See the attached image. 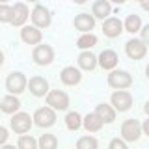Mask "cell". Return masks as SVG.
I'll return each instance as SVG.
<instances>
[{
    "label": "cell",
    "mask_w": 149,
    "mask_h": 149,
    "mask_svg": "<svg viewBox=\"0 0 149 149\" xmlns=\"http://www.w3.org/2000/svg\"><path fill=\"white\" fill-rule=\"evenodd\" d=\"M112 2H116V4H123L125 0H112Z\"/></svg>",
    "instance_id": "obj_39"
},
{
    "label": "cell",
    "mask_w": 149,
    "mask_h": 149,
    "mask_svg": "<svg viewBox=\"0 0 149 149\" xmlns=\"http://www.w3.org/2000/svg\"><path fill=\"white\" fill-rule=\"evenodd\" d=\"M140 26H142V21H140V17L136 15V13L129 15L127 21H125V30L130 32V34H136V32H140Z\"/></svg>",
    "instance_id": "obj_26"
},
{
    "label": "cell",
    "mask_w": 149,
    "mask_h": 149,
    "mask_svg": "<svg viewBox=\"0 0 149 149\" xmlns=\"http://www.w3.org/2000/svg\"><path fill=\"white\" fill-rule=\"evenodd\" d=\"M110 101L114 104V110H119V112H127L132 106V95L125 90H118L116 93H112Z\"/></svg>",
    "instance_id": "obj_7"
},
{
    "label": "cell",
    "mask_w": 149,
    "mask_h": 149,
    "mask_svg": "<svg viewBox=\"0 0 149 149\" xmlns=\"http://www.w3.org/2000/svg\"><path fill=\"white\" fill-rule=\"evenodd\" d=\"M73 2H74V4H84L86 0H73Z\"/></svg>",
    "instance_id": "obj_38"
},
{
    "label": "cell",
    "mask_w": 149,
    "mask_h": 149,
    "mask_svg": "<svg viewBox=\"0 0 149 149\" xmlns=\"http://www.w3.org/2000/svg\"><path fill=\"white\" fill-rule=\"evenodd\" d=\"M9 134H8V129L6 127H0V146H4V143L8 142Z\"/></svg>",
    "instance_id": "obj_31"
},
{
    "label": "cell",
    "mask_w": 149,
    "mask_h": 149,
    "mask_svg": "<svg viewBox=\"0 0 149 149\" xmlns=\"http://www.w3.org/2000/svg\"><path fill=\"white\" fill-rule=\"evenodd\" d=\"M125 52L132 60H142L147 52V45L142 39H129L127 45H125Z\"/></svg>",
    "instance_id": "obj_9"
},
{
    "label": "cell",
    "mask_w": 149,
    "mask_h": 149,
    "mask_svg": "<svg viewBox=\"0 0 149 149\" xmlns=\"http://www.w3.org/2000/svg\"><path fill=\"white\" fill-rule=\"evenodd\" d=\"M4 63V54H2V50H0V65Z\"/></svg>",
    "instance_id": "obj_37"
},
{
    "label": "cell",
    "mask_w": 149,
    "mask_h": 149,
    "mask_svg": "<svg viewBox=\"0 0 149 149\" xmlns=\"http://www.w3.org/2000/svg\"><path fill=\"white\" fill-rule=\"evenodd\" d=\"M19 149H39L37 147V140L28 136V134H22L21 138H19V143H17Z\"/></svg>",
    "instance_id": "obj_27"
},
{
    "label": "cell",
    "mask_w": 149,
    "mask_h": 149,
    "mask_svg": "<svg viewBox=\"0 0 149 149\" xmlns=\"http://www.w3.org/2000/svg\"><path fill=\"white\" fill-rule=\"evenodd\" d=\"M19 108H21V101L17 99V95H6L0 101V110L6 114H17Z\"/></svg>",
    "instance_id": "obj_18"
},
{
    "label": "cell",
    "mask_w": 149,
    "mask_h": 149,
    "mask_svg": "<svg viewBox=\"0 0 149 149\" xmlns=\"http://www.w3.org/2000/svg\"><path fill=\"white\" fill-rule=\"evenodd\" d=\"M118 54H116V50H102L101 56L97 58V63L101 65L102 69H114L116 65H118Z\"/></svg>",
    "instance_id": "obj_17"
},
{
    "label": "cell",
    "mask_w": 149,
    "mask_h": 149,
    "mask_svg": "<svg viewBox=\"0 0 149 149\" xmlns=\"http://www.w3.org/2000/svg\"><path fill=\"white\" fill-rule=\"evenodd\" d=\"M13 8L8 4H0V22H11Z\"/></svg>",
    "instance_id": "obj_29"
},
{
    "label": "cell",
    "mask_w": 149,
    "mask_h": 149,
    "mask_svg": "<svg viewBox=\"0 0 149 149\" xmlns=\"http://www.w3.org/2000/svg\"><path fill=\"white\" fill-rule=\"evenodd\" d=\"M140 32H142V41L146 45H149V24H146V26H143V30H140Z\"/></svg>",
    "instance_id": "obj_32"
},
{
    "label": "cell",
    "mask_w": 149,
    "mask_h": 149,
    "mask_svg": "<svg viewBox=\"0 0 149 149\" xmlns=\"http://www.w3.org/2000/svg\"><path fill=\"white\" fill-rule=\"evenodd\" d=\"M34 123L37 127H50V125H54L56 121V114L54 110L50 108V106H43V108H37L36 114H34Z\"/></svg>",
    "instance_id": "obj_5"
},
{
    "label": "cell",
    "mask_w": 149,
    "mask_h": 149,
    "mask_svg": "<svg viewBox=\"0 0 149 149\" xmlns=\"http://www.w3.org/2000/svg\"><path fill=\"white\" fill-rule=\"evenodd\" d=\"M95 45H97V36H93L91 32H90V34H82L77 39V47H78V49H82V50L91 49V47H95Z\"/></svg>",
    "instance_id": "obj_24"
},
{
    "label": "cell",
    "mask_w": 149,
    "mask_h": 149,
    "mask_svg": "<svg viewBox=\"0 0 149 149\" xmlns=\"http://www.w3.org/2000/svg\"><path fill=\"white\" fill-rule=\"evenodd\" d=\"M8 2V0H0V4H6Z\"/></svg>",
    "instance_id": "obj_41"
},
{
    "label": "cell",
    "mask_w": 149,
    "mask_h": 149,
    "mask_svg": "<svg viewBox=\"0 0 149 149\" xmlns=\"http://www.w3.org/2000/svg\"><path fill=\"white\" fill-rule=\"evenodd\" d=\"M60 78H62V82L65 84V86H74V84H78L82 80V74H80V71H78L74 65H67V67L62 69Z\"/></svg>",
    "instance_id": "obj_14"
},
{
    "label": "cell",
    "mask_w": 149,
    "mask_h": 149,
    "mask_svg": "<svg viewBox=\"0 0 149 149\" xmlns=\"http://www.w3.org/2000/svg\"><path fill=\"white\" fill-rule=\"evenodd\" d=\"M138 2H143V0H138Z\"/></svg>",
    "instance_id": "obj_43"
},
{
    "label": "cell",
    "mask_w": 149,
    "mask_h": 149,
    "mask_svg": "<svg viewBox=\"0 0 149 149\" xmlns=\"http://www.w3.org/2000/svg\"><path fill=\"white\" fill-rule=\"evenodd\" d=\"M30 17H32V22H34L36 28H47L50 24V11L45 6H41V4H37V6L32 9Z\"/></svg>",
    "instance_id": "obj_8"
},
{
    "label": "cell",
    "mask_w": 149,
    "mask_h": 149,
    "mask_svg": "<svg viewBox=\"0 0 149 149\" xmlns=\"http://www.w3.org/2000/svg\"><path fill=\"white\" fill-rule=\"evenodd\" d=\"M78 65H80L82 69H86V71H93L95 65H97V58L90 50H84V52L78 54Z\"/></svg>",
    "instance_id": "obj_22"
},
{
    "label": "cell",
    "mask_w": 149,
    "mask_h": 149,
    "mask_svg": "<svg viewBox=\"0 0 149 149\" xmlns=\"http://www.w3.org/2000/svg\"><path fill=\"white\" fill-rule=\"evenodd\" d=\"M110 11H112V8H110L108 0H95V2H93V17H97V19H108Z\"/></svg>",
    "instance_id": "obj_20"
},
{
    "label": "cell",
    "mask_w": 149,
    "mask_h": 149,
    "mask_svg": "<svg viewBox=\"0 0 149 149\" xmlns=\"http://www.w3.org/2000/svg\"><path fill=\"white\" fill-rule=\"evenodd\" d=\"M37 147L39 149H58V138L54 134H41L37 140Z\"/></svg>",
    "instance_id": "obj_23"
},
{
    "label": "cell",
    "mask_w": 149,
    "mask_h": 149,
    "mask_svg": "<svg viewBox=\"0 0 149 149\" xmlns=\"http://www.w3.org/2000/svg\"><path fill=\"white\" fill-rule=\"evenodd\" d=\"M108 149H129V147H127V143H125L123 140H119V138H114V140L110 142Z\"/></svg>",
    "instance_id": "obj_30"
},
{
    "label": "cell",
    "mask_w": 149,
    "mask_h": 149,
    "mask_svg": "<svg viewBox=\"0 0 149 149\" xmlns=\"http://www.w3.org/2000/svg\"><path fill=\"white\" fill-rule=\"evenodd\" d=\"M47 104H49L52 110H67L69 97H67V93L62 91V90L49 91V95H47Z\"/></svg>",
    "instance_id": "obj_2"
},
{
    "label": "cell",
    "mask_w": 149,
    "mask_h": 149,
    "mask_svg": "<svg viewBox=\"0 0 149 149\" xmlns=\"http://www.w3.org/2000/svg\"><path fill=\"white\" fill-rule=\"evenodd\" d=\"M142 4V8L146 9V11H149V0H143V2H140Z\"/></svg>",
    "instance_id": "obj_34"
},
{
    "label": "cell",
    "mask_w": 149,
    "mask_h": 149,
    "mask_svg": "<svg viewBox=\"0 0 149 149\" xmlns=\"http://www.w3.org/2000/svg\"><path fill=\"white\" fill-rule=\"evenodd\" d=\"M142 130H143V132H146L147 136H149V119H146V121H143V125H142Z\"/></svg>",
    "instance_id": "obj_33"
},
{
    "label": "cell",
    "mask_w": 149,
    "mask_h": 149,
    "mask_svg": "<svg viewBox=\"0 0 149 149\" xmlns=\"http://www.w3.org/2000/svg\"><path fill=\"white\" fill-rule=\"evenodd\" d=\"M140 134H142V125H140L136 119L123 121V125H121V136H123V140H127V142H136L140 138Z\"/></svg>",
    "instance_id": "obj_4"
},
{
    "label": "cell",
    "mask_w": 149,
    "mask_h": 149,
    "mask_svg": "<svg viewBox=\"0 0 149 149\" xmlns=\"http://www.w3.org/2000/svg\"><path fill=\"white\" fill-rule=\"evenodd\" d=\"M28 88H30V91L34 93L36 97H43L45 93H49V82H47V78H43V77H34V78H30Z\"/></svg>",
    "instance_id": "obj_16"
},
{
    "label": "cell",
    "mask_w": 149,
    "mask_h": 149,
    "mask_svg": "<svg viewBox=\"0 0 149 149\" xmlns=\"http://www.w3.org/2000/svg\"><path fill=\"white\" fill-rule=\"evenodd\" d=\"M95 114L102 119V123H112V121L116 119V110L112 108L110 104H104V102H102V104H97Z\"/></svg>",
    "instance_id": "obj_21"
},
{
    "label": "cell",
    "mask_w": 149,
    "mask_h": 149,
    "mask_svg": "<svg viewBox=\"0 0 149 149\" xmlns=\"http://www.w3.org/2000/svg\"><path fill=\"white\" fill-rule=\"evenodd\" d=\"M146 74H147V78H149V65L146 67Z\"/></svg>",
    "instance_id": "obj_40"
},
{
    "label": "cell",
    "mask_w": 149,
    "mask_h": 149,
    "mask_svg": "<svg viewBox=\"0 0 149 149\" xmlns=\"http://www.w3.org/2000/svg\"><path fill=\"white\" fill-rule=\"evenodd\" d=\"M82 125L88 132H97V130H101V127H102V119L93 112V114H88L86 118L82 119Z\"/></svg>",
    "instance_id": "obj_19"
},
{
    "label": "cell",
    "mask_w": 149,
    "mask_h": 149,
    "mask_svg": "<svg viewBox=\"0 0 149 149\" xmlns=\"http://www.w3.org/2000/svg\"><path fill=\"white\" fill-rule=\"evenodd\" d=\"M28 2H37V0H28Z\"/></svg>",
    "instance_id": "obj_42"
},
{
    "label": "cell",
    "mask_w": 149,
    "mask_h": 149,
    "mask_svg": "<svg viewBox=\"0 0 149 149\" xmlns=\"http://www.w3.org/2000/svg\"><path fill=\"white\" fill-rule=\"evenodd\" d=\"M108 86L116 90H125V88L132 86V77L127 71H112L108 74Z\"/></svg>",
    "instance_id": "obj_3"
},
{
    "label": "cell",
    "mask_w": 149,
    "mask_h": 149,
    "mask_svg": "<svg viewBox=\"0 0 149 149\" xmlns=\"http://www.w3.org/2000/svg\"><path fill=\"white\" fill-rule=\"evenodd\" d=\"M102 32L108 37H118L121 32H123V22H121L118 17H108L102 22Z\"/></svg>",
    "instance_id": "obj_13"
},
{
    "label": "cell",
    "mask_w": 149,
    "mask_h": 149,
    "mask_svg": "<svg viewBox=\"0 0 149 149\" xmlns=\"http://www.w3.org/2000/svg\"><path fill=\"white\" fill-rule=\"evenodd\" d=\"M32 127V118L26 114V112H17L11 118V129L15 130L17 134H24L28 132Z\"/></svg>",
    "instance_id": "obj_10"
},
{
    "label": "cell",
    "mask_w": 149,
    "mask_h": 149,
    "mask_svg": "<svg viewBox=\"0 0 149 149\" xmlns=\"http://www.w3.org/2000/svg\"><path fill=\"white\" fill-rule=\"evenodd\" d=\"M21 39L28 45H39L41 39H43V34H41V30L36 28V26H22Z\"/></svg>",
    "instance_id": "obj_12"
},
{
    "label": "cell",
    "mask_w": 149,
    "mask_h": 149,
    "mask_svg": "<svg viewBox=\"0 0 149 149\" xmlns=\"http://www.w3.org/2000/svg\"><path fill=\"white\" fill-rule=\"evenodd\" d=\"M143 110H146V114H147V116H149V101H147V102H146V106H143Z\"/></svg>",
    "instance_id": "obj_35"
},
{
    "label": "cell",
    "mask_w": 149,
    "mask_h": 149,
    "mask_svg": "<svg viewBox=\"0 0 149 149\" xmlns=\"http://www.w3.org/2000/svg\"><path fill=\"white\" fill-rule=\"evenodd\" d=\"M97 147H99V143L93 136H82L77 142V149H97Z\"/></svg>",
    "instance_id": "obj_28"
},
{
    "label": "cell",
    "mask_w": 149,
    "mask_h": 149,
    "mask_svg": "<svg viewBox=\"0 0 149 149\" xmlns=\"http://www.w3.org/2000/svg\"><path fill=\"white\" fill-rule=\"evenodd\" d=\"M65 125H67L69 130H78L82 127V118L78 112H69L67 118H65Z\"/></svg>",
    "instance_id": "obj_25"
},
{
    "label": "cell",
    "mask_w": 149,
    "mask_h": 149,
    "mask_svg": "<svg viewBox=\"0 0 149 149\" xmlns=\"http://www.w3.org/2000/svg\"><path fill=\"white\" fill-rule=\"evenodd\" d=\"M93 26H95V17L90 15V13H80V15L74 17V28L80 30L82 34H90Z\"/></svg>",
    "instance_id": "obj_15"
},
{
    "label": "cell",
    "mask_w": 149,
    "mask_h": 149,
    "mask_svg": "<svg viewBox=\"0 0 149 149\" xmlns=\"http://www.w3.org/2000/svg\"><path fill=\"white\" fill-rule=\"evenodd\" d=\"M32 58L37 65H49L54 60V50L50 45H37L32 52Z\"/></svg>",
    "instance_id": "obj_6"
},
{
    "label": "cell",
    "mask_w": 149,
    "mask_h": 149,
    "mask_svg": "<svg viewBox=\"0 0 149 149\" xmlns=\"http://www.w3.org/2000/svg\"><path fill=\"white\" fill-rule=\"evenodd\" d=\"M0 149H19V147H15V146H4V147H0Z\"/></svg>",
    "instance_id": "obj_36"
},
{
    "label": "cell",
    "mask_w": 149,
    "mask_h": 149,
    "mask_svg": "<svg viewBox=\"0 0 149 149\" xmlns=\"http://www.w3.org/2000/svg\"><path fill=\"white\" fill-rule=\"evenodd\" d=\"M26 77L22 73H9L8 74V78H6V88H8V91L11 93V95H19V93H22L24 91V88H26Z\"/></svg>",
    "instance_id": "obj_1"
},
{
    "label": "cell",
    "mask_w": 149,
    "mask_h": 149,
    "mask_svg": "<svg viewBox=\"0 0 149 149\" xmlns=\"http://www.w3.org/2000/svg\"><path fill=\"white\" fill-rule=\"evenodd\" d=\"M13 8V15H11V24L13 26H22L26 22V19L30 17V11H28V6L24 2H17Z\"/></svg>",
    "instance_id": "obj_11"
}]
</instances>
